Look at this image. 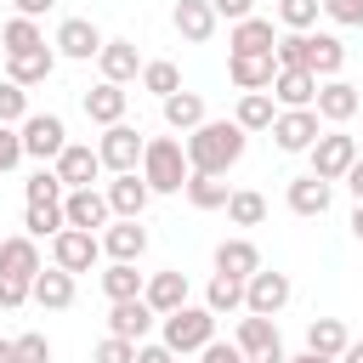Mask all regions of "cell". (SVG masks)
Wrapping results in <instances>:
<instances>
[{
    "mask_svg": "<svg viewBox=\"0 0 363 363\" xmlns=\"http://www.w3.org/2000/svg\"><path fill=\"white\" fill-rule=\"evenodd\" d=\"M28 153H23V136H17V125H0V176L6 170H17Z\"/></svg>",
    "mask_w": 363,
    "mask_h": 363,
    "instance_id": "47",
    "label": "cell"
},
{
    "mask_svg": "<svg viewBox=\"0 0 363 363\" xmlns=\"http://www.w3.org/2000/svg\"><path fill=\"white\" fill-rule=\"evenodd\" d=\"M142 153H147V136L125 119V125H108L102 136H96V159H102V170L108 176H130V170H142Z\"/></svg>",
    "mask_w": 363,
    "mask_h": 363,
    "instance_id": "4",
    "label": "cell"
},
{
    "mask_svg": "<svg viewBox=\"0 0 363 363\" xmlns=\"http://www.w3.org/2000/svg\"><path fill=\"white\" fill-rule=\"evenodd\" d=\"M272 6H278V28L284 34H312V23L323 11V0H272Z\"/></svg>",
    "mask_w": 363,
    "mask_h": 363,
    "instance_id": "40",
    "label": "cell"
},
{
    "mask_svg": "<svg viewBox=\"0 0 363 363\" xmlns=\"http://www.w3.org/2000/svg\"><path fill=\"white\" fill-rule=\"evenodd\" d=\"M102 193H108V210H113L119 221H142V210H147V199H153V187L142 182V170H130V176H113Z\"/></svg>",
    "mask_w": 363,
    "mask_h": 363,
    "instance_id": "15",
    "label": "cell"
},
{
    "mask_svg": "<svg viewBox=\"0 0 363 363\" xmlns=\"http://www.w3.org/2000/svg\"><path fill=\"white\" fill-rule=\"evenodd\" d=\"M216 6V17H227V23H244V17H255V0H210Z\"/></svg>",
    "mask_w": 363,
    "mask_h": 363,
    "instance_id": "51",
    "label": "cell"
},
{
    "mask_svg": "<svg viewBox=\"0 0 363 363\" xmlns=\"http://www.w3.org/2000/svg\"><path fill=\"white\" fill-rule=\"evenodd\" d=\"M352 238H357V244H363V204H357V210H352Z\"/></svg>",
    "mask_w": 363,
    "mask_h": 363,
    "instance_id": "59",
    "label": "cell"
},
{
    "mask_svg": "<svg viewBox=\"0 0 363 363\" xmlns=\"http://www.w3.org/2000/svg\"><path fill=\"white\" fill-rule=\"evenodd\" d=\"M312 176H323V182H346V170L357 164V136H346L340 125H329L318 142H312Z\"/></svg>",
    "mask_w": 363,
    "mask_h": 363,
    "instance_id": "5",
    "label": "cell"
},
{
    "mask_svg": "<svg viewBox=\"0 0 363 363\" xmlns=\"http://www.w3.org/2000/svg\"><path fill=\"white\" fill-rule=\"evenodd\" d=\"M278 34H284V28H278L272 17H244V23H233L227 51H233V57H272Z\"/></svg>",
    "mask_w": 363,
    "mask_h": 363,
    "instance_id": "11",
    "label": "cell"
},
{
    "mask_svg": "<svg viewBox=\"0 0 363 363\" xmlns=\"http://www.w3.org/2000/svg\"><path fill=\"white\" fill-rule=\"evenodd\" d=\"M289 363H340V357H318V352H295Z\"/></svg>",
    "mask_w": 363,
    "mask_h": 363,
    "instance_id": "58",
    "label": "cell"
},
{
    "mask_svg": "<svg viewBox=\"0 0 363 363\" xmlns=\"http://www.w3.org/2000/svg\"><path fill=\"white\" fill-rule=\"evenodd\" d=\"M51 74H57V45H40V51H28V57H6V79L23 85V91L45 85Z\"/></svg>",
    "mask_w": 363,
    "mask_h": 363,
    "instance_id": "26",
    "label": "cell"
},
{
    "mask_svg": "<svg viewBox=\"0 0 363 363\" xmlns=\"http://www.w3.org/2000/svg\"><path fill=\"white\" fill-rule=\"evenodd\" d=\"M34 108H28V91L23 85H11V79H0V125H23Z\"/></svg>",
    "mask_w": 363,
    "mask_h": 363,
    "instance_id": "44",
    "label": "cell"
},
{
    "mask_svg": "<svg viewBox=\"0 0 363 363\" xmlns=\"http://www.w3.org/2000/svg\"><path fill=\"white\" fill-rule=\"evenodd\" d=\"M62 216H68V227H79V233H96V227H108V221H113V210H108V193H102V187H74V193L62 199Z\"/></svg>",
    "mask_w": 363,
    "mask_h": 363,
    "instance_id": "13",
    "label": "cell"
},
{
    "mask_svg": "<svg viewBox=\"0 0 363 363\" xmlns=\"http://www.w3.org/2000/svg\"><path fill=\"white\" fill-rule=\"evenodd\" d=\"M199 357H204V363H250V357H244V352H238L233 340H210V346H204Z\"/></svg>",
    "mask_w": 363,
    "mask_h": 363,
    "instance_id": "50",
    "label": "cell"
},
{
    "mask_svg": "<svg viewBox=\"0 0 363 363\" xmlns=\"http://www.w3.org/2000/svg\"><path fill=\"white\" fill-rule=\"evenodd\" d=\"M0 363H17V340H6V335H0Z\"/></svg>",
    "mask_w": 363,
    "mask_h": 363,
    "instance_id": "56",
    "label": "cell"
},
{
    "mask_svg": "<svg viewBox=\"0 0 363 363\" xmlns=\"http://www.w3.org/2000/svg\"><path fill=\"white\" fill-rule=\"evenodd\" d=\"M142 91H153L159 102H164V96H176V91H182V68H176V62H164V57L142 62Z\"/></svg>",
    "mask_w": 363,
    "mask_h": 363,
    "instance_id": "41",
    "label": "cell"
},
{
    "mask_svg": "<svg viewBox=\"0 0 363 363\" xmlns=\"http://www.w3.org/2000/svg\"><path fill=\"white\" fill-rule=\"evenodd\" d=\"M182 193H187V204H193V210H227V199H233V187H227L221 176H199V170L187 176V187H182Z\"/></svg>",
    "mask_w": 363,
    "mask_h": 363,
    "instance_id": "35",
    "label": "cell"
},
{
    "mask_svg": "<svg viewBox=\"0 0 363 363\" xmlns=\"http://www.w3.org/2000/svg\"><path fill=\"white\" fill-rule=\"evenodd\" d=\"M312 108H318V119H323V125H346V119H357L363 96H357V85H346V79H323Z\"/></svg>",
    "mask_w": 363,
    "mask_h": 363,
    "instance_id": "20",
    "label": "cell"
},
{
    "mask_svg": "<svg viewBox=\"0 0 363 363\" xmlns=\"http://www.w3.org/2000/svg\"><path fill=\"white\" fill-rule=\"evenodd\" d=\"M272 57H278V68H312V34H278Z\"/></svg>",
    "mask_w": 363,
    "mask_h": 363,
    "instance_id": "43",
    "label": "cell"
},
{
    "mask_svg": "<svg viewBox=\"0 0 363 363\" xmlns=\"http://www.w3.org/2000/svg\"><path fill=\"white\" fill-rule=\"evenodd\" d=\"M51 45H57V57H68V62H91V57H102L108 40H102V28H96L91 17H62Z\"/></svg>",
    "mask_w": 363,
    "mask_h": 363,
    "instance_id": "10",
    "label": "cell"
},
{
    "mask_svg": "<svg viewBox=\"0 0 363 363\" xmlns=\"http://www.w3.org/2000/svg\"><path fill=\"white\" fill-rule=\"evenodd\" d=\"M17 136H23V153L28 159H51L57 164V153L68 147V125H62V113H28L23 125H17Z\"/></svg>",
    "mask_w": 363,
    "mask_h": 363,
    "instance_id": "7",
    "label": "cell"
},
{
    "mask_svg": "<svg viewBox=\"0 0 363 363\" xmlns=\"http://www.w3.org/2000/svg\"><path fill=\"white\" fill-rule=\"evenodd\" d=\"M318 74L312 68H278V79H272V102L278 108H312L318 102Z\"/></svg>",
    "mask_w": 363,
    "mask_h": 363,
    "instance_id": "24",
    "label": "cell"
},
{
    "mask_svg": "<svg viewBox=\"0 0 363 363\" xmlns=\"http://www.w3.org/2000/svg\"><path fill=\"white\" fill-rule=\"evenodd\" d=\"M96 68H102L108 85H130V79H142V51H136V40H108L102 57H96Z\"/></svg>",
    "mask_w": 363,
    "mask_h": 363,
    "instance_id": "23",
    "label": "cell"
},
{
    "mask_svg": "<svg viewBox=\"0 0 363 363\" xmlns=\"http://www.w3.org/2000/svg\"><path fill=\"white\" fill-rule=\"evenodd\" d=\"M357 113H363V108H357Z\"/></svg>",
    "mask_w": 363,
    "mask_h": 363,
    "instance_id": "61",
    "label": "cell"
},
{
    "mask_svg": "<svg viewBox=\"0 0 363 363\" xmlns=\"http://www.w3.org/2000/svg\"><path fill=\"white\" fill-rule=\"evenodd\" d=\"M125 108H130V91L125 85H108V79H96L91 91H85V119L91 125H125Z\"/></svg>",
    "mask_w": 363,
    "mask_h": 363,
    "instance_id": "19",
    "label": "cell"
},
{
    "mask_svg": "<svg viewBox=\"0 0 363 363\" xmlns=\"http://www.w3.org/2000/svg\"><path fill=\"white\" fill-rule=\"evenodd\" d=\"M216 272L250 284V278L261 272V250H255V238H244V233H238V238H221V244H216Z\"/></svg>",
    "mask_w": 363,
    "mask_h": 363,
    "instance_id": "25",
    "label": "cell"
},
{
    "mask_svg": "<svg viewBox=\"0 0 363 363\" xmlns=\"http://www.w3.org/2000/svg\"><path fill=\"white\" fill-rule=\"evenodd\" d=\"M142 289H147V272H136V261H108V272H102L108 306H113V301H136Z\"/></svg>",
    "mask_w": 363,
    "mask_h": 363,
    "instance_id": "31",
    "label": "cell"
},
{
    "mask_svg": "<svg viewBox=\"0 0 363 363\" xmlns=\"http://www.w3.org/2000/svg\"><path fill=\"white\" fill-rule=\"evenodd\" d=\"M233 346H238L244 357H261V352H272V346H284V340H278V323H272V318L244 312V318H238V329H233Z\"/></svg>",
    "mask_w": 363,
    "mask_h": 363,
    "instance_id": "29",
    "label": "cell"
},
{
    "mask_svg": "<svg viewBox=\"0 0 363 363\" xmlns=\"http://www.w3.org/2000/svg\"><path fill=\"white\" fill-rule=\"evenodd\" d=\"M323 130H329V125L318 119V108H278V119H272L278 153H312V142H318Z\"/></svg>",
    "mask_w": 363,
    "mask_h": 363,
    "instance_id": "6",
    "label": "cell"
},
{
    "mask_svg": "<svg viewBox=\"0 0 363 363\" xmlns=\"http://www.w3.org/2000/svg\"><path fill=\"white\" fill-rule=\"evenodd\" d=\"M187 176H193V164H187L182 136H147V153H142V182H147L153 193H182V187H187Z\"/></svg>",
    "mask_w": 363,
    "mask_h": 363,
    "instance_id": "2",
    "label": "cell"
},
{
    "mask_svg": "<svg viewBox=\"0 0 363 363\" xmlns=\"http://www.w3.org/2000/svg\"><path fill=\"white\" fill-rule=\"evenodd\" d=\"M45 45V28L34 23V17H11L6 28H0V51L6 57H28V51H40Z\"/></svg>",
    "mask_w": 363,
    "mask_h": 363,
    "instance_id": "34",
    "label": "cell"
},
{
    "mask_svg": "<svg viewBox=\"0 0 363 363\" xmlns=\"http://www.w3.org/2000/svg\"><path fill=\"white\" fill-rule=\"evenodd\" d=\"M346 346H352V335H346L340 318H312V323H306V352H318V357H340Z\"/></svg>",
    "mask_w": 363,
    "mask_h": 363,
    "instance_id": "33",
    "label": "cell"
},
{
    "mask_svg": "<svg viewBox=\"0 0 363 363\" xmlns=\"http://www.w3.org/2000/svg\"><path fill=\"white\" fill-rule=\"evenodd\" d=\"M91 363H136V340H119V335H102Z\"/></svg>",
    "mask_w": 363,
    "mask_h": 363,
    "instance_id": "45",
    "label": "cell"
},
{
    "mask_svg": "<svg viewBox=\"0 0 363 363\" xmlns=\"http://www.w3.org/2000/svg\"><path fill=\"white\" fill-rule=\"evenodd\" d=\"M340 68H346L340 34H312V74H318V79H340Z\"/></svg>",
    "mask_w": 363,
    "mask_h": 363,
    "instance_id": "36",
    "label": "cell"
},
{
    "mask_svg": "<svg viewBox=\"0 0 363 363\" xmlns=\"http://www.w3.org/2000/svg\"><path fill=\"white\" fill-rule=\"evenodd\" d=\"M204 306L221 318V312H244V278H227V272H216L210 278V289H204Z\"/></svg>",
    "mask_w": 363,
    "mask_h": 363,
    "instance_id": "39",
    "label": "cell"
},
{
    "mask_svg": "<svg viewBox=\"0 0 363 363\" xmlns=\"http://www.w3.org/2000/svg\"><path fill=\"white\" fill-rule=\"evenodd\" d=\"M323 17L340 28H363V0H323Z\"/></svg>",
    "mask_w": 363,
    "mask_h": 363,
    "instance_id": "46",
    "label": "cell"
},
{
    "mask_svg": "<svg viewBox=\"0 0 363 363\" xmlns=\"http://www.w3.org/2000/svg\"><path fill=\"white\" fill-rule=\"evenodd\" d=\"M40 272H45V261H40V244H34L28 233L0 238V278H23V284H34Z\"/></svg>",
    "mask_w": 363,
    "mask_h": 363,
    "instance_id": "17",
    "label": "cell"
},
{
    "mask_svg": "<svg viewBox=\"0 0 363 363\" xmlns=\"http://www.w3.org/2000/svg\"><path fill=\"white\" fill-rule=\"evenodd\" d=\"M346 193H352V199H357V204H363V159H357V164H352V170H346Z\"/></svg>",
    "mask_w": 363,
    "mask_h": 363,
    "instance_id": "54",
    "label": "cell"
},
{
    "mask_svg": "<svg viewBox=\"0 0 363 363\" xmlns=\"http://www.w3.org/2000/svg\"><path fill=\"white\" fill-rule=\"evenodd\" d=\"M170 23H176V34L187 40V45H210V34H216V6L210 0H176L170 6Z\"/></svg>",
    "mask_w": 363,
    "mask_h": 363,
    "instance_id": "18",
    "label": "cell"
},
{
    "mask_svg": "<svg viewBox=\"0 0 363 363\" xmlns=\"http://www.w3.org/2000/svg\"><path fill=\"white\" fill-rule=\"evenodd\" d=\"M284 204H289L295 216H306V221H312V216H323V210L335 204V182H323V176H312V170H306V176H289Z\"/></svg>",
    "mask_w": 363,
    "mask_h": 363,
    "instance_id": "12",
    "label": "cell"
},
{
    "mask_svg": "<svg viewBox=\"0 0 363 363\" xmlns=\"http://www.w3.org/2000/svg\"><path fill=\"white\" fill-rule=\"evenodd\" d=\"M17 363H51V340L45 335H17Z\"/></svg>",
    "mask_w": 363,
    "mask_h": 363,
    "instance_id": "48",
    "label": "cell"
},
{
    "mask_svg": "<svg viewBox=\"0 0 363 363\" xmlns=\"http://www.w3.org/2000/svg\"><path fill=\"white\" fill-rule=\"evenodd\" d=\"M57 176H62V187L74 193V187H96V176H102V159H96V147H85V142H68L62 153H57V164H51Z\"/></svg>",
    "mask_w": 363,
    "mask_h": 363,
    "instance_id": "14",
    "label": "cell"
},
{
    "mask_svg": "<svg viewBox=\"0 0 363 363\" xmlns=\"http://www.w3.org/2000/svg\"><path fill=\"white\" fill-rule=\"evenodd\" d=\"M142 301H147L159 318L182 312V306H187V272H176V267H164V272H147V289H142Z\"/></svg>",
    "mask_w": 363,
    "mask_h": 363,
    "instance_id": "21",
    "label": "cell"
},
{
    "mask_svg": "<svg viewBox=\"0 0 363 363\" xmlns=\"http://www.w3.org/2000/svg\"><path fill=\"white\" fill-rule=\"evenodd\" d=\"M227 221H233V227H261V221H267V199H261L255 187H233V199H227Z\"/></svg>",
    "mask_w": 363,
    "mask_h": 363,
    "instance_id": "38",
    "label": "cell"
},
{
    "mask_svg": "<svg viewBox=\"0 0 363 363\" xmlns=\"http://www.w3.org/2000/svg\"><path fill=\"white\" fill-rule=\"evenodd\" d=\"M102 261V238L96 233H79V227H62L57 238H51V267H62V272H91Z\"/></svg>",
    "mask_w": 363,
    "mask_h": 363,
    "instance_id": "8",
    "label": "cell"
},
{
    "mask_svg": "<svg viewBox=\"0 0 363 363\" xmlns=\"http://www.w3.org/2000/svg\"><path fill=\"white\" fill-rule=\"evenodd\" d=\"M68 227V216H62V204H23V233L40 244V238H57Z\"/></svg>",
    "mask_w": 363,
    "mask_h": 363,
    "instance_id": "37",
    "label": "cell"
},
{
    "mask_svg": "<svg viewBox=\"0 0 363 363\" xmlns=\"http://www.w3.org/2000/svg\"><path fill=\"white\" fill-rule=\"evenodd\" d=\"M74 295H79V284H74V272H62V267H45V272L34 278V306H45V312H68Z\"/></svg>",
    "mask_w": 363,
    "mask_h": 363,
    "instance_id": "27",
    "label": "cell"
},
{
    "mask_svg": "<svg viewBox=\"0 0 363 363\" xmlns=\"http://www.w3.org/2000/svg\"><path fill=\"white\" fill-rule=\"evenodd\" d=\"M153 318H159V312H153L142 295H136V301H113V306H108V335H119V340H136V346H142V340H147V329H153Z\"/></svg>",
    "mask_w": 363,
    "mask_h": 363,
    "instance_id": "22",
    "label": "cell"
},
{
    "mask_svg": "<svg viewBox=\"0 0 363 363\" xmlns=\"http://www.w3.org/2000/svg\"><path fill=\"white\" fill-rule=\"evenodd\" d=\"M159 108H164V125H170L176 136H187V130H199V125L210 119V113H204V96H199V91H176V96H164Z\"/></svg>",
    "mask_w": 363,
    "mask_h": 363,
    "instance_id": "30",
    "label": "cell"
},
{
    "mask_svg": "<svg viewBox=\"0 0 363 363\" xmlns=\"http://www.w3.org/2000/svg\"><path fill=\"white\" fill-rule=\"evenodd\" d=\"M250 363H289V352H284V346H272V352H261V357H250Z\"/></svg>",
    "mask_w": 363,
    "mask_h": 363,
    "instance_id": "55",
    "label": "cell"
},
{
    "mask_svg": "<svg viewBox=\"0 0 363 363\" xmlns=\"http://www.w3.org/2000/svg\"><path fill=\"white\" fill-rule=\"evenodd\" d=\"M159 323H164V335H159V340H164L176 357H187V352H204V346L216 340V312H210V306H193V301H187L182 312L159 318Z\"/></svg>",
    "mask_w": 363,
    "mask_h": 363,
    "instance_id": "3",
    "label": "cell"
},
{
    "mask_svg": "<svg viewBox=\"0 0 363 363\" xmlns=\"http://www.w3.org/2000/svg\"><path fill=\"white\" fill-rule=\"evenodd\" d=\"M136 363H176V352H170L164 340H142V346H136Z\"/></svg>",
    "mask_w": 363,
    "mask_h": 363,
    "instance_id": "52",
    "label": "cell"
},
{
    "mask_svg": "<svg viewBox=\"0 0 363 363\" xmlns=\"http://www.w3.org/2000/svg\"><path fill=\"white\" fill-rule=\"evenodd\" d=\"M289 295H295V284H289V272H255L250 284H244V312H255V318H278L284 306H289Z\"/></svg>",
    "mask_w": 363,
    "mask_h": 363,
    "instance_id": "9",
    "label": "cell"
},
{
    "mask_svg": "<svg viewBox=\"0 0 363 363\" xmlns=\"http://www.w3.org/2000/svg\"><path fill=\"white\" fill-rule=\"evenodd\" d=\"M227 74H233L238 91H272L278 57H233V51H227Z\"/></svg>",
    "mask_w": 363,
    "mask_h": 363,
    "instance_id": "28",
    "label": "cell"
},
{
    "mask_svg": "<svg viewBox=\"0 0 363 363\" xmlns=\"http://www.w3.org/2000/svg\"><path fill=\"white\" fill-rule=\"evenodd\" d=\"M96 238H102V255H108V261H142V255H147V227H142V221H119V216H113Z\"/></svg>",
    "mask_w": 363,
    "mask_h": 363,
    "instance_id": "16",
    "label": "cell"
},
{
    "mask_svg": "<svg viewBox=\"0 0 363 363\" xmlns=\"http://www.w3.org/2000/svg\"><path fill=\"white\" fill-rule=\"evenodd\" d=\"M340 363H363V340H352V346L340 352Z\"/></svg>",
    "mask_w": 363,
    "mask_h": 363,
    "instance_id": "57",
    "label": "cell"
},
{
    "mask_svg": "<svg viewBox=\"0 0 363 363\" xmlns=\"http://www.w3.org/2000/svg\"><path fill=\"white\" fill-rule=\"evenodd\" d=\"M357 159H363V147H357Z\"/></svg>",
    "mask_w": 363,
    "mask_h": 363,
    "instance_id": "60",
    "label": "cell"
},
{
    "mask_svg": "<svg viewBox=\"0 0 363 363\" xmlns=\"http://www.w3.org/2000/svg\"><path fill=\"white\" fill-rule=\"evenodd\" d=\"M233 119L255 136V130H272V119H278V102H272V91H244L238 96V108H233Z\"/></svg>",
    "mask_w": 363,
    "mask_h": 363,
    "instance_id": "32",
    "label": "cell"
},
{
    "mask_svg": "<svg viewBox=\"0 0 363 363\" xmlns=\"http://www.w3.org/2000/svg\"><path fill=\"white\" fill-rule=\"evenodd\" d=\"M182 147H187V164H193L199 176H227V170L244 159L250 130H244L238 119H204L199 130L182 136Z\"/></svg>",
    "mask_w": 363,
    "mask_h": 363,
    "instance_id": "1",
    "label": "cell"
},
{
    "mask_svg": "<svg viewBox=\"0 0 363 363\" xmlns=\"http://www.w3.org/2000/svg\"><path fill=\"white\" fill-rule=\"evenodd\" d=\"M11 6H17V17H34V23H40V17H45L57 0H11Z\"/></svg>",
    "mask_w": 363,
    "mask_h": 363,
    "instance_id": "53",
    "label": "cell"
},
{
    "mask_svg": "<svg viewBox=\"0 0 363 363\" xmlns=\"http://www.w3.org/2000/svg\"><path fill=\"white\" fill-rule=\"evenodd\" d=\"M23 199H28V204H62V199H68V187H62V176H57V170H45V164H40V170L23 182Z\"/></svg>",
    "mask_w": 363,
    "mask_h": 363,
    "instance_id": "42",
    "label": "cell"
},
{
    "mask_svg": "<svg viewBox=\"0 0 363 363\" xmlns=\"http://www.w3.org/2000/svg\"><path fill=\"white\" fill-rule=\"evenodd\" d=\"M23 301H34V284H23V278H0V306L17 312Z\"/></svg>",
    "mask_w": 363,
    "mask_h": 363,
    "instance_id": "49",
    "label": "cell"
}]
</instances>
